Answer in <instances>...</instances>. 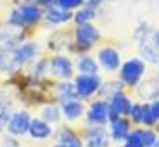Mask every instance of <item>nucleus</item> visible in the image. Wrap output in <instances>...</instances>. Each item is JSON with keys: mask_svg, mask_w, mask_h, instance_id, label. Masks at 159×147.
Segmentation results:
<instances>
[{"mask_svg": "<svg viewBox=\"0 0 159 147\" xmlns=\"http://www.w3.org/2000/svg\"><path fill=\"white\" fill-rule=\"evenodd\" d=\"M42 19H43V9L35 2H30V4L19 5L14 11H11V14L7 17V24L26 30L30 26L38 24Z\"/></svg>", "mask_w": 159, "mask_h": 147, "instance_id": "nucleus-1", "label": "nucleus"}, {"mask_svg": "<svg viewBox=\"0 0 159 147\" xmlns=\"http://www.w3.org/2000/svg\"><path fill=\"white\" fill-rule=\"evenodd\" d=\"M147 73V64L140 57H130L119 68V80L125 87H139Z\"/></svg>", "mask_w": 159, "mask_h": 147, "instance_id": "nucleus-2", "label": "nucleus"}, {"mask_svg": "<svg viewBox=\"0 0 159 147\" xmlns=\"http://www.w3.org/2000/svg\"><path fill=\"white\" fill-rule=\"evenodd\" d=\"M139 48L143 61L159 64V30L145 26L142 30V35L139 36Z\"/></svg>", "mask_w": 159, "mask_h": 147, "instance_id": "nucleus-3", "label": "nucleus"}, {"mask_svg": "<svg viewBox=\"0 0 159 147\" xmlns=\"http://www.w3.org/2000/svg\"><path fill=\"white\" fill-rule=\"evenodd\" d=\"M100 40V31L95 24H78L75 28V45L78 50H88Z\"/></svg>", "mask_w": 159, "mask_h": 147, "instance_id": "nucleus-4", "label": "nucleus"}, {"mask_svg": "<svg viewBox=\"0 0 159 147\" xmlns=\"http://www.w3.org/2000/svg\"><path fill=\"white\" fill-rule=\"evenodd\" d=\"M102 80L99 75H78L75 78V88L78 94V99H90L100 92Z\"/></svg>", "mask_w": 159, "mask_h": 147, "instance_id": "nucleus-5", "label": "nucleus"}, {"mask_svg": "<svg viewBox=\"0 0 159 147\" xmlns=\"http://www.w3.org/2000/svg\"><path fill=\"white\" fill-rule=\"evenodd\" d=\"M31 114L28 111H14L7 123V133L11 137H23L30 131V125H31Z\"/></svg>", "mask_w": 159, "mask_h": 147, "instance_id": "nucleus-6", "label": "nucleus"}, {"mask_svg": "<svg viewBox=\"0 0 159 147\" xmlns=\"http://www.w3.org/2000/svg\"><path fill=\"white\" fill-rule=\"evenodd\" d=\"M109 104V121H114L118 118H123V116H128L130 114V109H131V100L126 94L123 92H118L114 95L109 97L107 100Z\"/></svg>", "mask_w": 159, "mask_h": 147, "instance_id": "nucleus-7", "label": "nucleus"}, {"mask_svg": "<svg viewBox=\"0 0 159 147\" xmlns=\"http://www.w3.org/2000/svg\"><path fill=\"white\" fill-rule=\"evenodd\" d=\"M97 62L107 73H114L121 68V54L114 47H102L97 54Z\"/></svg>", "mask_w": 159, "mask_h": 147, "instance_id": "nucleus-8", "label": "nucleus"}, {"mask_svg": "<svg viewBox=\"0 0 159 147\" xmlns=\"http://www.w3.org/2000/svg\"><path fill=\"white\" fill-rule=\"evenodd\" d=\"M87 119L88 123H93L97 126H102L109 121V104L107 100L99 99V100H93L90 104V108L87 111Z\"/></svg>", "mask_w": 159, "mask_h": 147, "instance_id": "nucleus-9", "label": "nucleus"}, {"mask_svg": "<svg viewBox=\"0 0 159 147\" xmlns=\"http://www.w3.org/2000/svg\"><path fill=\"white\" fill-rule=\"evenodd\" d=\"M50 73L54 76L64 81V80L73 78L75 75V66H73L71 59L68 56H56L50 59Z\"/></svg>", "mask_w": 159, "mask_h": 147, "instance_id": "nucleus-10", "label": "nucleus"}, {"mask_svg": "<svg viewBox=\"0 0 159 147\" xmlns=\"http://www.w3.org/2000/svg\"><path fill=\"white\" fill-rule=\"evenodd\" d=\"M38 44H35V42H24V44H21L19 47L14 48V62H16L17 68H21V66H24V64L31 62L33 59L36 57V54H38Z\"/></svg>", "mask_w": 159, "mask_h": 147, "instance_id": "nucleus-11", "label": "nucleus"}, {"mask_svg": "<svg viewBox=\"0 0 159 147\" xmlns=\"http://www.w3.org/2000/svg\"><path fill=\"white\" fill-rule=\"evenodd\" d=\"M73 14L75 12H69V11H62L59 9L57 5H50V7H45L43 11V19L47 21L48 24H66L69 21H73Z\"/></svg>", "mask_w": 159, "mask_h": 147, "instance_id": "nucleus-12", "label": "nucleus"}, {"mask_svg": "<svg viewBox=\"0 0 159 147\" xmlns=\"http://www.w3.org/2000/svg\"><path fill=\"white\" fill-rule=\"evenodd\" d=\"M28 133L33 140H47L48 137L54 133V128H52L50 123L43 121L42 118H33Z\"/></svg>", "mask_w": 159, "mask_h": 147, "instance_id": "nucleus-13", "label": "nucleus"}, {"mask_svg": "<svg viewBox=\"0 0 159 147\" xmlns=\"http://www.w3.org/2000/svg\"><path fill=\"white\" fill-rule=\"evenodd\" d=\"M61 113H62V116L66 119L75 121V119L83 116L85 108H83V104H81L80 99H71V100H66V102L61 104Z\"/></svg>", "mask_w": 159, "mask_h": 147, "instance_id": "nucleus-14", "label": "nucleus"}, {"mask_svg": "<svg viewBox=\"0 0 159 147\" xmlns=\"http://www.w3.org/2000/svg\"><path fill=\"white\" fill-rule=\"evenodd\" d=\"M57 144L62 147H83V142L78 137L76 131H73L68 126H61L57 133Z\"/></svg>", "mask_w": 159, "mask_h": 147, "instance_id": "nucleus-15", "label": "nucleus"}, {"mask_svg": "<svg viewBox=\"0 0 159 147\" xmlns=\"http://www.w3.org/2000/svg\"><path fill=\"white\" fill-rule=\"evenodd\" d=\"M130 133V121L126 118H118L114 121H111V128H109V137L116 142L126 139V135Z\"/></svg>", "mask_w": 159, "mask_h": 147, "instance_id": "nucleus-16", "label": "nucleus"}, {"mask_svg": "<svg viewBox=\"0 0 159 147\" xmlns=\"http://www.w3.org/2000/svg\"><path fill=\"white\" fill-rule=\"evenodd\" d=\"M87 147H109V135L102 126H93L87 133Z\"/></svg>", "mask_w": 159, "mask_h": 147, "instance_id": "nucleus-17", "label": "nucleus"}, {"mask_svg": "<svg viewBox=\"0 0 159 147\" xmlns=\"http://www.w3.org/2000/svg\"><path fill=\"white\" fill-rule=\"evenodd\" d=\"M56 94L59 97V102H66V100L71 99H78V94H76L75 88V81H69V80H64V81H59L56 85Z\"/></svg>", "mask_w": 159, "mask_h": 147, "instance_id": "nucleus-18", "label": "nucleus"}, {"mask_svg": "<svg viewBox=\"0 0 159 147\" xmlns=\"http://www.w3.org/2000/svg\"><path fill=\"white\" fill-rule=\"evenodd\" d=\"M157 121H159V99H154L152 102L143 104L142 125H145V126H156Z\"/></svg>", "mask_w": 159, "mask_h": 147, "instance_id": "nucleus-19", "label": "nucleus"}, {"mask_svg": "<svg viewBox=\"0 0 159 147\" xmlns=\"http://www.w3.org/2000/svg\"><path fill=\"white\" fill-rule=\"evenodd\" d=\"M97 12V7H92V5L85 4L83 7H80L78 11L73 14V21L76 23V26L78 24H87V23H92V19H95V14Z\"/></svg>", "mask_w": 159, "mask_h": 147, "instance_id": "nucleus-20", "label": "nucleus"}, {"mask_svg": "<svg viewBox=\"0 0 159 147\" xmlns=\"http://www.w3.org/2000/svg\"><path fill=\"white\" fill-rule=\"evenodd\" d=\"M76 68H78L80 75H99V62H97V59H93L92 56L80 57Z\"/></svg>", "mask_w": 159, "mask_h": 147, "instance_id": "nucleus-21", "label": "nucleus"}, {"mask_svg": "<svg viewBox=\"0 0 159 147\" xmlns=\"http://www.w3.org/2000/svg\"><path fill=\"white\" fill-rule=\"evenodd\" d=\"M14 50H7V48L0 47V71L2 73H14L17 69L16 62H14Z\"/></svg>", "mask_w": 159, "mask_h": 147, "instance_id": "nucleus-22", "label": "nucleus"}, {"mask_svg": "<svg viewBox=\"0 0 159 147\" xmlns=\"http://www.w3.org/2000/svg\"><path fill=\"white\" fill-rule=\"evenodd\" d=\"M125 147H147L145 145V128H135L125 139Z\"/></svg>", "mask_w": 159, "mask_h": 147, "instance_id": "nucleus-23", "label": "nucleus"}, {"mask_svg": "<svg viewBox=\"0 0 159 147\" xmlns=\"http://www.w3.org/2000/svg\"><path fill=\"white\" fill-rule=\"evenodd\" d=\"M61 118V111L59 108H56V106H45L43 109H42V119L43 121H47V123H57Z\"/></svg>", "mask_w": 159, "mask_h": 147, "instance_id": "nucleus-24", "label": "nucleus"}, {"mask_svg": "<svg viewBox=\"0 0 159 147\" xmlns=\"http://www.w3.org/2000/svg\"><path fill=\"white\" fill-rule=\"evenodd\" d=\"M56 5L62 11H78L80 7H83L85 5V0H56Z\"/></svg>", "mask_w": 159, "mask_h": 147, "instance_id": "nucleus-25", "label": "nucleus"}, {"mask_svg": "<svg viewBox=\"0 0 159 147\" xmlns=\"http://www.w3.org/2000/svg\"><path fill=\"white\" fill-rule=\"evenodd\" d=\"M131 121L137 125H142V119H143V104H133L130 109V114Z\"/></svg>", "mask_w": 159, "mask_h": 147, "instance_id": "nucleus-26", "label": "nucleus"}, {"mask_svg": "<svg viewBox=\"0 0 159 147\" xmlns=\"http://www.w3.org/2000/svg\"><path fill=\"white\" fill-rule=\"evenodd\" d=\"M12 116V109H0V131L7 130V123Z\"/></svg>", "mask_w": 159, "mask_h": 147, "instance_id": "nucleus-27", "label": "nucleus"}, {"mask_svg": "<svg viewBox=\"0 0 159 147\" xmlns=\"http://www.w3.org/2000/svg\"><path fill=\"white\" fill-rule=\"evenodd\" d=\"M35 4H38L40 7H50V5H56V0H33Z\"/></svg>", "mask_w": 159, "mask_h": 147, "instance_id": "nucleus-28", "label": "nucleus"}, {"mask_svg": "<svg viewBox=\"0 0 159 147\" xmlns=\"http://www.w3.org/2000/svg\"><path fill=\"white\" fill-rule=\"evenodd\" d=\"M102 0H85V4H88V5H92V7H97V5L100 4Z\"/></svg>", "mask_w": 159, "mask_h": 147, "instance_id": "nucleus-29", "label": "nucleus"}, {"mask_svg": "<svg viewBox=\"0 0 159 147\" xmlns=\"http://www.w3.org/2000/svg\"><path fill=\"white\" fill-rule=\"evenodd\" d=\"M156 130L159 131V121H157V123H156Z\"/></svg>", "mask_w": 159, "mask_h": 147, "instance_id": "nucleus-30", "label": "nucleus"}, {"mask_svg": "<svg viewBox=\"0 0 159 147\" xmlns=\"http://www.w3.org/2000/svg\"><path fill=\"white\" fill-rule=\"evenodd\" d=\"M154 147H159V139H157V142H156V145Z\"/></svg>", "mask_w": 159, "mask_h": 147, "instance_id": "nucleus-31", "label": "nucleus"}, {"mask_svg": "<svg viewBox=\"0 0 159 147\" xmlns=\"http://www.w3.org/2000/svg\"><path fill=\"white\" fill-rule=\"evenodd\" d=\"M52 147H62V145H59V144H56V145H52Z\"/></svg>", "mask_w": 159, "mask_h": 147, "instance_id": "nucleus-32", "label": "nucleus"}, {"mask_svg": "<svg viewBox=\"0 0 159 147\" xmlns=\"http://www.w3.org/2000/svg\"><path fill=\"white\" fill-rule=\"evenodd\" d=\"M107 2H114V0H107Z\"/></svg>", "mask_w": 159, "mask_h": 147, "instance_id": "nucleus-33", "label": "nucleus"}]
</instances>
